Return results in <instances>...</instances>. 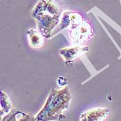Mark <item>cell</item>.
Instances as JSON below:
<instances>
[{
	"instance_id": "obj_4",
	"label": "cell",
	"mask_w": 121,
	"mask_h": 121,
	"mask_svg": "<svg viewBox=\"0 0 121 121\" xmlns=\"http://www.w3.org/2000/svg\"><path fill=\"white\" fill-rule=\"evenodd\" d=\"M91 33V26L86 23H79L76 25V28H75L73 33L72 37L74 40L78 42H82L88 38V36Z\"/></svg>"
},
{
	"instance_id": "obj_1",
	"label": "cell",
	"mask_w": 121,
	"mask_h": 121,
	"mask_svg": "<svg viewBox=\"0 0 121 121\" xmlns=\"http://www.w3.org/2000/svg\"><path fill=\"white\" fill-rule=\"evenodd\" d=\"M60 7L55 0H39L32 11V15L38 22L43 35L48 37L60 20Z\"/></svg>"
},
{
	"instance_id": "obj_5",
	"label": "cell",
	"mask_w": 121,
	"mask_h": 121,
	"mask_svg": "<svg viewBox=\"0 0 121 121\" xmlns=\"http://www.w3.org/2000/svg\"><path fill=\"white\" fill-rule=\"evenodd\" d=\"M87 48H81V47H74V48H67L61 50L60 54L65 59L66 61L71 60L73 58L78 57L82 52L86 51Z\"/></svg>"
},
{
	"instance_id": "obj_2",
	"label": "cell",
	"mask_w": 121,
	"mask_h": 121,
	"mask_svg": "<svg viewBox=\"0 0 121 121\" xmlns=\"http://www.w3.org/2000/svg\"><path fill=\"white\" fill-rule=\"evenodd\" d=\"M70 98L71 95L66 88L60 91L53 89L44 107L35 116V120L59 119L62 111L68 107Z\"/></svg>"
},
{
	"instance_id": "obj_3",
	"label": "cell",
	"mask_w": 121,
	"mask_h": 121,
	"mask_svg": "<svg viewBox=\"0 0 121 121\" xmlns=\"http://www.w3.org/2000/svg\"><path fill=\"white\" fill-rule=\"evenodd\" d=\"M110 113V110L107 108H94L83 113L80 118L82 121H103Z\"/></svg>"
},
{
	"instance_id": "obj_6",
	"label": "cell",
	"mask_w": 121,
	"mask_h": 121,
	"mask_svg": "<svg viewBox=\"0 0 121 121\" xmlns=\"http://www.w3.org/2000/svg\"><path fill=\"white\" fill-rule=\"evenodd\" d=\"M28 35L30 44L32 47L38 48L43 45V39L37 31L33 29L28 30Z\"/></svg>"
}]
</instances>
